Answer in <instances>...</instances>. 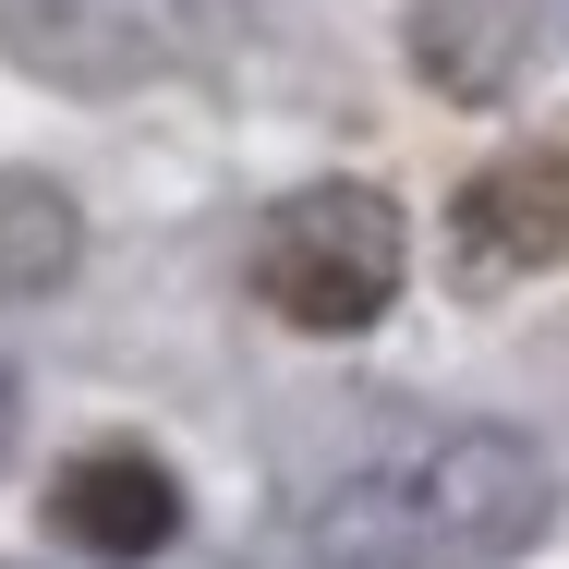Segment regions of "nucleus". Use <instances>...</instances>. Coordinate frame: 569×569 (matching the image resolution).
Returning a JSON list of instances; mask_svg holds the SVG:
<instances>
[{"label":"nucleus","instance_id":"1","mask_svg":"<svg viewBox=\"0 0 569 569\" xmlns=\"http://www.w3.org/2000/svg\"><path fill=\"white\" fill-rule=\"evenodd\" d=\"M558 521V472L509 425H400L303 497L316 569H509Z\"/></svg>","mask_w":569,"mask_h":569},{"label":"nucleus","instance_id":"2","mask_svg":"<svg viewBox=\"0 0 569 569\" xmlns=\"http://www.w3.org/2000/svg\"><path fill=\"white\" fill-rule=\"evenodd\" d=\"M400 279H412V230L376 182H303L254 230V303L279 328L351 340V328H376L400 303Z\"/></svg>","mask_w":569,"mask_h":569},{"label":"nucleus","instance_id":"3","mask_svg":"<svg viewBox=\"0 0 569 569\" xmlns=\"http://www.w3.org/2000/svg\"><path fill=\"white\" fill-rule=\"evenodd\" d=\"M449 242L472 279H533L569 254V146H509L449 194Z\"/></svg>","mask_w":569,"mask_h":569},{"label":"nucleus","instance_id":"4","mask_svg":"<svg viewBox=\"0 0 569 569\" xmlns=\"http://www.w3.org/2000/svg\"><path fill=\"white\" fill-rule=\"evenodd\" d=\"M49 533L86 546V558H110V569H133L182 533V485H170V460H146V449H86L49 485Z\"/></svg>","mask_w":569,"mask_h":569},{"label":"nucleus","instance_id":"5","mask_svg":"<svg viewBox=\"0 0 569 569\" xmlns=\"http://www.w3.org/2000/svg\"><path fill=\"white\" fill-rule=\"evenodd\" d=\"M0 49L37 86H61V98H110V86L146 73V37L121 24L110 0H0Z\"/></svg>","mask_w":569,"mask_h":569},{"label":"nucleus","instance_id":"6","mask_svg":"<svg viewBox=\"0 0 569 569\" xmlns=\"http://www.w3.org/2000/svg\"><path fill=\"white\" fill-rule=\"evenodd\" d=\"M73 254H86L73 194L37 182V170H0V316H12V303H49V291L73 279Z\"/></svg>","mask_w":569,"mask_h":569},{"label":"nucleus","instance_id":"7","mask_svg":"<svg viewBox=\"0 0 569 569\" xmlns=\"http://www.w3.org/2000/svg\"><path fill=\"white\" fill-rule=\"evenodd\" d=\"M12 425H24V400H12V376H0V460H12Z\"/></svg>","mask_w":569,"mask_h":569}]
</instances>
